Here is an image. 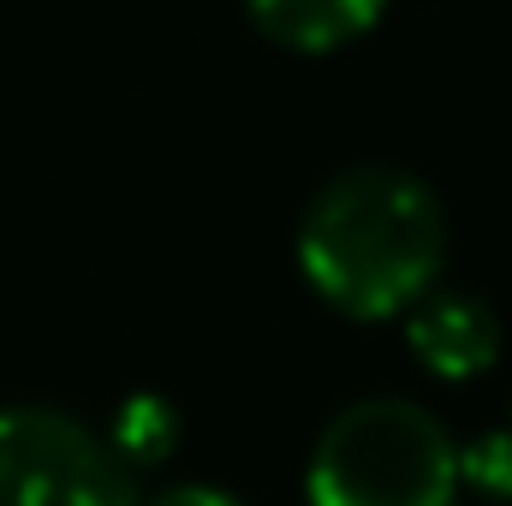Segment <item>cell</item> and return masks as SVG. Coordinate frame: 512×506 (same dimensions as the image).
Returning <instances> with one entry per match:
<instances>
[{
    "mask_svg": "<svg viewBox=\"0 0 512 506\" xmlns=\"http://www.w3.org/2000/svg\"><path fill=\"white\" fill-rule=\"evenodd\" d=\"M459 489L495 506L512 501V429H483L477 441L459 447Z\"/></svg>",
    "mask_w": 512,
    "mask_h": 506,
    "instance_id": "52a82bcc",
    "label": "cell"
},
{
    "mask_svg": "<svg viewBox=\"0 0 512 506\" xmlns=\"http://www.w3.org/2000/svg\"><path fill=\"white\" fill-rule=\"evenodd\" d=\"M108 447L120 453V465H161V459H173V447H179V411L161 399V393H131L120 399V411H114V423H108Z\"/></svg>",
    "mask_w": 512,
    "mask_h": 506,
    "instance_id": "8992f818",
    "label": "cell"
},
{
    "mask_svg": "<svg viewBox=\"0 0 512 506\" xmlns=\"http://www.w3.org/2000/svg\"><path fill=\"white\" fill-rule=\"evenodd\" d=\"M149 506H245V501H233L227 489H209V483H179V489H161Z\"/></svg>",
    "mask_w": 512,
    "mask_h": 506,
    "instance_id": "ba28073f",
    "label": "cell"
},
{
    "mask_svg": "<svg viewBox=\"0 0 512 506\" xmlns=\"http://www.w3.org/2000/svg\"><path fill=\"white\" fill-rule=\"evenodd\" d=\"M310 506H453L459 501V441L447 423L399 393L346 405L304 471Z\"/></svg>",
    "mask_w": 512,
    "mask_h": 506,
    "instance_id": "7a4b0ae2",
    "label": "cell"
},
{
    "mask_svg": "<svg viewBox=\"0 0 512 506\" xmlns=\"http://www.w3.org/2000/svg\"><path fill=\"white\" fill-rule=\"evenodd\" d=\"M447 262V209L411 167H340L298 215V268L352 322L411 316Z\"/></svg>",
    "mask_w": 512,
    "mask_h": 506,
    "instance_id": "6da1fadb",
    "label": "cell"
},
{
    "mask_svg": "<svg viewBox=\"0 0 512 506\" xmlns=\"http://www.w3.org/2000/svg\"><path fill=\"white\" fill-rule=\"evenodd\" d=\"M0 506H137L108 435L48 405L0 411Z\"/></svg>",
    "mask_w": 512,
    "mask_h": 506,
    "instance_id": "3957f363",
    "label": "cell"
},
{
    "mask_svg": "<svg viewBox=\"0 0 512 506\" xmlns=\"http://www.w3.org/2000/svg\"><path fill=\"white\" fill-rule=\"evenodd\" d=\"M251 24L292 54H334L376 30L387 0H245Z\"/></svg>",
    "mask_w": 512,
    "mask_h": 506,
    "instance_id": "5b68a950",
    "label": "cell"
},
{
    "mask_svg": "<svg viewBox=\"0 0 512 506\" xmlns=\"http://www.w3.org/2000/svg\"><path fill=\"white\" fill-rule=\"evenodd\" d=\"M405 346L435 381H471L501 358V316L477 292H429L405 316Z\"/></svg>",
    "mask_w": 512,
    "mask_h": 506,
    "instance_id": "277c9868",
    "label": "cell"
}]
</instances>
